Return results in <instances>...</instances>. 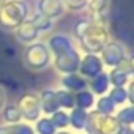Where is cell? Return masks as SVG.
Listing matches in <instances>:
<instances>
[{
	"instance_id": "f1b7e54d",
	"label": "cell",
	"mask_w": 134,
	"mask_h": 134,
	"mask_svg": "<svg viewBox=\"0 0 134 134\" xmlns=\"http://www.w3.org/2000/svg\"><path fill=\"white\" fill-rule=\"evenodd\" d=\"M66 11H73V13H79V11H85L88 0H63Z\"/></svg>"
},
{
	"instance_id": "8fae6325",
	"label": "cell",
	"mask_w": 134,
	"mask_h": 134,
	"mask_svg": "<svg viewBox=\"0 0 134 134\" xmlns=\"http://www.w3.org/2000/svg\"><path fill=\"white\" fill-rule=\"evenodd\" d=\"M14 38L18 40V43H21V44H24V46H29V44H32V43H36V41H40V38H41V33L35 29V25L27 19V21H24L14 32Z\"/></svg>"
},
{
	"instance_id": "484cf974",
	"label": "cell",
	"mask_w": 134,
	"mask_h": 134,
	"mask_svg": "<svg viewBox=\"0 0 134 134\" xmlns=\"http://www.w3.org/2000/svg\"><path fill=\"white\" fill-rule=\"evenodd\" d=\"M49 118L52 120L54 126L57 131H62V129H70V120H68V110H63V109H58L55 110L52 115H49Z\"/></svg>"
},
{
	"instance_id": "30bf717a",
	"label": "cell",
	"mask_w": 134,
	"mask_h": 134,
	"mask_svg": "<svg viewBox=\"0 0 134 134\" xmlns=\"http://www.w3.org/2000/svg\"><path fill=\"white\" fill-rule=\"evenodd\" d=\"M35 11L55 22L66 13V8L63 0H36Z\"/></svg>"
},
{
	"instance_id": "603a6c76",
	"label": "cell",
	"mask_w": 134,
	"mask_h": 134,
	"mask_svg": "<svg viewBox=\"0 0 134 134\" xmlns=\"http://www.w3.org/2000/svg\"><path fill=\"white\" fill-rule=\"evenodd\" d=\"M107 71V77H109V84L110 87H126L131 81H132V76H128L115 68L112 70H106Z\"/></svg>"
},
{
	"instance_id": "d4e9b609",
	"label": "cell",
	"mask_w": 134,
	"mask_h": 134,
	"mask_svg": "<svg viewBox=\"0 0 134 134\" xmlns=\"http://www.w3.org/2000/svg\"><path fill=\"white\" fill-rule=\"evenodd\" d=\"M93 109H95V110H98V112H101V114L114 115V114H115V110H117V106L110 101V98H109L107 95H101V96H96Z\"/></svg>"
},
{
	"instance_id": "5b68a950",
	"label": "cell",
	"mask_w": 134,
	"mask_h": 134,
	"mask_svg": "<svg viewBox=\"0 0 134 134\" xmlns=\"http://www.w3.org/2000/svg\"><path fill=\"white\" fill-rule=\"evenodd\" d=\"M21 112L22 121L33 125L43 114H41V106H40V98L36 92H25L24 95H21L18 98V101L14 103Z\"/></svg>"
},
{
	"instance_id": "9c48e42d",
	"label": "cell",
	"mask_w": 134,
	"mask_h": 134,
	"mask_svg": "<svg viewBox=\"0 0 134 134\" xmlns=\"http://www.w3.org/2000/svg\"><path fill=\"white\" fill-rule=\"evenodd\" d=\"M103 71H106V68H104V65H103L99 55H96V54H82L77 73H79L84 79L90 81V79H93L95 76L101 74Z\"/></svg>"
},
{
	"instance_id": "7a4b0ae2",
	"label": "cell",
	"mask_w": 134,
	"mask_h": 134,
	"mask_svg": "<svg viewBox=\"0 0 134 134\" xmlns=\"http://www.w3.org/2000/svg\"><path fill=\"white\" fill-rule=\"evenodd\" d=\"M32 8L27 0H7L0 7V27L14 32L24 21L29 19Z\"/></svg>"
},
{
	"instance_id": "8992f818",
	"label": "cell",
	"mask_w": 134,
	"mask_h": 134,
	"mask_svg": "<svg viewBox=\"0 0 134 134\" xmlns=\"http://www.w3.org/2000/svg\"><path fill=\"white\" fill-rule=\"evenodd\" d=\"M81 57H82V52L77 47H73L57 57H52V66L62 76L73 74V73H77V70H79Z\"/></svg>"
},
{
	"instance_id": "4fadbf2b",
	"label": "cell",
	"mask_w": 134,
	"mask_h": 134,
	"mask_svg": "<svg viewBox=\"0 0 134 134\" xmlns=\"http://www.w3.org/2000/svg\"><path fill=\"white\" fill-rule=\"evenodd\" d=\"M38 98H40V106H41V114L49 117L52 115L55 110H58V103H57V98H55V88H43L40 93H38Z\"/></svg>"
},
{
	"instance_id": "3957f363",
	"label": "cell",
	"mask_w": 134,
	"mask_h": 134,
	"mask_svg": "<svg viewBox=\"0 0 134 134\" xmlns=\"http://www.w3.org/2000/svg\"><path fill=\"white\" fill-rule=\"evenodd\" d=\"M22 63L29 71L40 73V71L47 70L52 65V54L47 49L44 41H36L29 46H24Z\"/></svg>"
},
{
	"instance_id": "d6a6232c",
	"label": "cell",
	"mask_w": 134,
	"mask_h": 134,
	"mask_svg": "<svg viewBox=\"0 0 134 134\" xmlns=\"http://www.w3.org/2000/svg\"><path fill=\"white\" fill-rule=\"evenodd\" d=\"M0 134H10V132H8V129H7V126H5V125H0Z\"/></svg>"
},
{
	"instance_id": "9a60e30c",
	"label": "cell",
	"mask_w": 134,
	"mask_h": 134,
	"mask_svg": "<svg viewBox=\"0 0 134 134\" xmlns=\"http://www.w3.org/2000/svg\"><path fill=\"white\" fill-rule=\"evenodd\" d=\"M68 120H70V129L74 132H85L87 129V121H88V112L82 109H71L68 112Z\"/></svg>"
},
{
	"instance_id": "52a82bcc",
	"label": "cell",
	"mask_w": 134,
	"mask_h": 134,
	"mask_svg": "<svg viewBox=\"0 0 134 134\" xmlns=\"http://www.w3.org/2000/svg\"><path fill=\"white\" fill-rule=\"evenodd\" d=\"M126 55H128L126 47L120 41H115V40H109L107 44L99 52V58L104 65V68H109V70L115 68Z\"/></svg>"
},
{
	"instance_id": "44dd1931",
	"label": "cell",
	"mask_w": 134,
	"mask_h": 134,
	"mask_svg": "<svg viewBox=\"0 0 134 134\" xmlns=\"http://www.w3.org/2000/svg\"><path fill=\"white\" fill-rule=\"evenodd\" d=\"M55 98H57V103H58V107L63 109V110H71L74 109V93L65 90V88H55Z\"/></svg>"
},
{
	"instance_id": "7c38bea8",
	"label": "cell",
	"mask_w": 134,
	"mask_h": 134,
	"mask_svg": "<svg viewBox=\"0 0 134 134\" xmlns=\"http://www.w3.org/2000/svg\"><path fill=\"white\" fill-rule=\"evenodd\" d=\"M106 95L117 106V109L126 104H132V81L126 87H110Z\"/></svg>"
},
{
	"instance_id": "1f68e13d",
	"label": "cell",
	"mask_w": 134,
	"mask_h": 134,
	"mask_svg": "<svg viewBox=\"0 0 134 134\" xmlns=\"http://www.w3.org/2000/svg\"><path fill=\"white\" fill-rule=\"evenodd\" d=\"M55 134H77V132H74L71 129H62V131H57Z\"/></svg>"
},
{
	"instance_id": "83f0119b",
	"label": "cell",
	"mask_w": 134,
	"mask_h": 134,
	"mask_svg": "<svg viewBox=\"0 0 134 134\" xmlns=\"http://www.w3.org/2000/svg\"><path fill=\"white\" fill-rule=\"evenodd\" d=\"M115 70H118V71H121V73H125V74H128V76H132V73H134V58H132V55L128 54V55L115 66Z\"/></svg>"
},
{
	"instance_id": "4dcf8cb0",
	"label": "cell",
	"mask_w": 134,
	"mask_h": 134,
	"mask_svg": "<svg viewBox=\"0 0 134 134\" xmlns=\"http://www.w3.org/2000/svg\"><path fill=\"white\" fill-rule=\"evenodd\" d=\"M7 104V92L3 90V87L0 85V112H2V109L5 107Z\"/></svg>"
},
{
	"instance_id": "6da1fadb",
	"label": "cell",
	"mask_w": 134,
	"mask_h": 134,
	"mask_svg": "<svg viewBox=\"0 0 134 134\" xmlns=\"http://www.w3.org/2000/svg\"><path fill=\"white\" fill-rule=\"evenodd\" d=\"M110 40L109 33V24L107 21H90L88 19V27L85 32L81 35L79 40H76V47L82 54H96L103 51V47L107 44Z\"/></svg>"
},
{
	"instance_id": "ffe728a7",
	"label": "cell",
	"mask_w": 134,
	"mask_h": 134,
	"mask_svg": "<svg viewBox=\"0 0 134 134\" xmlns=\"http://www.w3.org/2000/svg\"><path fill=\"white\" fill-rule=\"evenodd\" d=\"M114 115L123 128H132V125H134V106L132 104L118 107Z\"/></svg>"
},
{
	"instance_id": "4316f807",
	"label": "cell",
	"mask_w": 134,
	"mask_h": 134,
	"mask_svg": "<svg viewBox=\"0 0 134 134\" xmlns=\"http://www.w3.org/2000/svg\"><path fill=\"white\" fill-rule=\"evenodd\" d=\"M7 129H8L10 134H35L33 126L30 123H25V121H19V123H14V125H8Z\"/></svg>"
},
{
	"instance_id": "277c9868",
	"label": "cell",
	"mask_w": 134,
	"mask_h": 134,
	"mask_svg": "<svg viewBox=\"0 0 134 134\" xmlns=\"http://www.w3.org/2000/svg\"><path fill=\"white\" fill-rule=\"evenodd\" d=\"M123 126L118 123L115 115L101 114L95 109L88 110V121H87V132L90 134H120Z\"/></svg>"
},
{
	"instance_id": "7402d4cb",
	"label": "cell",
	"mask_w": 134,
	"mask_h": 134,
	"mask_svg": "<svg viewBox=\"0 0 134 134\" xmlns=\"http://www.w3.org/2000/svg\"><path fill=\"white\" fill-rule=\"evenodd\" d=\"M2 121L3 125H14V123H19L22 121V117H21V112L18 109L16 104H5V107L2 109Z\"/></svg>"
},
{
	"instance_id": "5bb4252c",
	"label": "cell",
	"mask_w": 134,
	"mask_h": 134,
	"mask_svg": "<svg viewBox=\"0 0 134 134\" xmlns=\"http://www.w3.org/2000/svg\"><path fill=\"white\" fill-rule=\"evenodd\" d=\"M88 87V81L84 79L79 73H73V74H65L60 77V88H65L71 93H77L82 92Z\"/></svg>"
},
{
	"instance_id": "e0dca14e",
	"label": "cell",
	"mask_w": 134,
	"mask_h": 134,
	"mask_svg": "<svg viewBox=\"0 0 134 134\" xmlns=\"http://www.w3.org/2000/svg\"><path fill=\"white\" fill-rule=\"evenodd\" d=\"M29 21L35 25V29L43 35V33H51L52 30H54V25H55V22L54 21H51V19H47V18H44V16H41L40 13H36V11H32L30 13V16H29Z\"/></svg>"
},
{
	"instance_id": "ba28073f",
	"label": "cell",
	"mask_w": 134,
	"mask_h": 134,
	"mask_svg": "<svg viewBox=\"0 0 134 134\" xmlns=\"http://www.w3.org/2000/svg\"><path fill=\"white\" fill-rule=\"evenodd\" d=\"M46 46L51 51L52 57H57L66 51H70L73 47H76V43L73 41L71 35L63 33V32H51L46 38Z\"/></svg>"
},
{
	"instance_id": "cb8c5ba5",
	"label": "cell",
	"mask_w": 134,
	"mask_h": 134,
	"mask_svg": "<svg viewBox=\"0 0 134 134\" xmlns=\"http://www.w3.org/2000/svg\"><path fill=\"white\" fill-rule=\"evenodd\" d=\"M32 126H33L35 134H55L57 132L52 120L49 117H46V115H41Z\"/></svg>"
},
{
	"instance_id": "836d02e7",
	"label": "cell",
	"mask_w": 134,
	"mask_h": 134,
	"mask_svg": "<svg viewBox=\"0 0 134 134\" xmlns=\"http://www.w3.org/2000/svg\"><path fill=\"white\" fill-rule=\"evenodd\" d=\"M5 2H7V0H0V7H2V5H3Z\"/></svg>"
},
{
	"instance_id": "ac0fdd59",
	"label": "cell",
	"mask_w": 134,
	"mask_h": 134,
	"mask_svg": "<svg viewBox=\"0 0 134 134\" xmlns=\"http://www.w3.org/2000/svg\"><path fill=\"white\" fill-rule=\"evenodd\" d=\"M95 99H96V96H95L88 88L74 93V106H76L77 109H82V110H87V112L93 109Z\"/></svg>"
},
{
	"instance_id": "d6986e66",
	"label": "cell",
	"mask_w": 134,
	"mask_h": 134,
	"mask_svg": "<svg viewBox=\"0 0 134 134\" xmlns=\"http://www.w3.org/2000/svg\"><path fill=\"white\" fill-rule=\"evenodd\" d=\"M110 7V0H88L87 11L88 18H107V10Z\"/></svg>"
},
{
	"instance_id": "2e32d148",
	"label": "cell",
	"mask_w": 134,
	"mask_h": 134,
	"mask_svg": "<svg viewBox=\"0 0 134 134\" xmlns=\"http://www.w3.org/2000/svg\"><path fill=\"white\" fill-rule=\"evenodd\" d=\"M95 96H101V95H106L110 88V84H109V77H107V71H103L101 74L95 76L93 79L88 81V87H87Z\"/></svg>"
},
{
	"instance_id": "f546056e",
	"label": "cell",
	"mask_w": 134,
	"mask_h": 134,
	"mask_svg": "<svg viewBox=\"0 0 134 134\" xmlns=\"http://www.w3.org/2000/svg\"><path fill=\"white\" fill-rule=\"evenodd\" d=\"M87 27H88V19H77V21L74 22V25H73V33H71L73 41L79 40V38H81V35L85 32V29H87Z\"/></svg>"
}]
</instances>
